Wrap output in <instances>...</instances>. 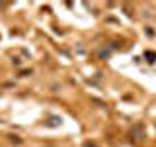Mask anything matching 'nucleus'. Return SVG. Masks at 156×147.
I'll return each mask as SVG.
<instances>
[{
    "instance_id": "obj_1",
    "label": "nucleus",
    "mask_w": 156,
    "mask_h": 147,
    "mask_svg": "<svg viewBox=\"0 0 156 147\" xmlns=\"http://www.w3.org/2000/svg\"><path fill=\"white\" fill-rule=\"evenodd\" d=\"M86 147H96V145H92V143H86Z\"/></svg>"
}]
</instances>
